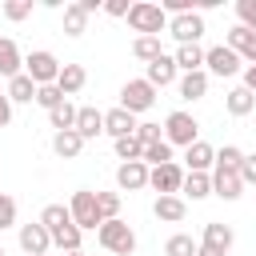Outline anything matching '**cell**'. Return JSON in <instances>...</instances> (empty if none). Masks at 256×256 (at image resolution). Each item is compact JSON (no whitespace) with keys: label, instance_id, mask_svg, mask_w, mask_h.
<instances>
[{"label":"cell","instance_id":"obj_39","mask_svg":"<svg viewBox=\"0 0 256 256\" xmlns=\"http://www.w3.org/2000/svg\"><path fill=\"white\" fill-rule=\"evenodd\" d=\"M236 16H240V28L256 32V0H236Z\"/></svg>","mask_w":256,"mask_h":256},{"label":"cell","instance_id":"obj_43","mask_svg":"<svg viewBox=\"0 0 256 256\" xmlns=\"http://www.w3.org/2000/svg\"><path fill=\"white\" fill-rule=\"evenodd\" d=\"M240 180H244V184H256V152H244V164H240Z\"/></svg>","mask_w":256,"mask_h":256},{"label":"cell","instance_id":"obj_4","mask_svg":"<svg viewBox=\"0 0 256 256\" xmlns=\"http://www.w3.org/2000/svg\"><path fill=\"white\" fill-rule=\"evenodd\" d=\"M24 76H28L36 88L56 84V76H60V60H56V52H48V48L28 52V56H24Z\"/></svg>","mask_w":256,"mask_h":256},{"label":"cell","instance_id":"obj_45","mask_svg":"<svg viewBox=\"0 0 256 256\" xmlns=\"http://www.w3.org/2000/svg\"><path fill=\"white\" fill-rule=\"evenodd\" d=\"M8 124H12V100L0 92V128H8Z\"/></svg>","mask_w":256,"mask_h":256},{"label":"cell","instance_id":"obj_7","mask_svg":"<svg viewBox=\"0 0 256 256\" xmlns=\"http://www.w3.org/2000/svg\"><path fill=\"white\" fill-rule=\"evenodd\" d=\"M240 56L232 52V48H224V44H212V48H204V72L208 76H220V80H228V76H236L240 72Z\"/></svg>","mask_w":256,"mask_h":256},{"label":"cell","instance_id":"obj_6","mask_svg":"<svg viewBox=\"0 0 256 256\" xmlns=\"http://www.w3.org/2000/svg\"><path fill=\"white\" fill-rule=\"evenodd\" d=\"M156 104V88L140 76V80H128L124 88H120V108L124 112H132V116H140V112H148Z\"/></svg>","mask_w":256,"mask_h":256},{"label":"cell","instance_id":"obj_26","mask_svg":"<svg viewBox=\"0 0 256 256\" xmlns=\"http://www.w3.org/2000/svg\"><path fill=\"white\" fill-rule=\"evenodd\" d=\"M4 96H8L12 104H32V100H36V84H32V80L20 72V76H12V80H8Z\"/></svg>","mask_w":256,"mask_h":256},{"label":"cell","instance_id":"obj_9","mask_svg":"<svg viewBox=\"0 0 256 256\" xmlns=\"http://www.w3.org/2000/svg\"><path fill=\"white\" fill-rule=\"evenodd\" d=\"M180 184H184V168L176 160L160 164V168H148V188H156L160 196H180Z\"/></svg>","mask_w":256,"mask_h":256},{"label":"cell","instance_id":"obj_12","mask_svg":"<svg viewBox=\"0 0 256 256\" xmlns=\"http://www.w3.org/2000/svg\"><path fill=\"white\" fill-rule=\"evenodd\" d=\"M116 184H120V192H140V188H148V164H144V160L120 164V168H116Z\"/></svg>","mask_w":256,"mask_h":256},{"label":"cell","instance_id":"obj_35","mask_svg":"<svg viewBox=\"0 0 256 256\" xmlns=\"http://www.w3.org/2000/svg\"><path fill=\"white\" fill-rule=\"evenodd\" d=\"M240 164H244V152H240L236 144H224V148L216 152V164H212V168H224V172H240Z\"/></svg>","mask_w":256,"mask_h":256},{"label":"cell","instance_id":"obj_25","mask_svg":"<svg viewBox=\"0 0 256 256\" xmlns=\"http://www.w3.org/2000/svg\"><path fill=\"white\" fill-rule=\"evenodd\" d=\"M252 44H256V32H248V28H228V36H224V48H232L240 60H248V52H252Z\"/></svg>","mask_w":256,"mask_h":256},{"label":"cell","instance_id":"obj_42","mask_svg":"<svg viewBox=\"0 0 256 256\" xmlns=\"http://www.w3.org/2000/svg\"><path fill=\"white\" fill-rule=\"evenodd\" d=\"M140 144H156V140H164V128L160 124H136V132H132Z\"/></svg>","mask_w":256,"mask_h":256},{"label":"cell","instance_id":"obj_27","mask_svg":"<svg viewBox=\"0 0 256 256\" xmlns=\"http://www.w3.org/2000/svg\"><path fill=\"white\" fill-rule=\"evenodd\" d=\"M224 108H228V116H248V112L256 108V96L240 84V88H232V92L224 96Z\"/></svg>","mask_w":256,"mask_h":256},{"label":"cell","instance_id":"obj_40","mask_svg":"<svg viewBox=\"0 0 256 256\" xmlns=\"http://www.w3.org/2000/svg\"><path fill=\"white\" fill-rule=\"evenodd\" d=\"M4 228H16V200L8 192H0V232Z\"/></svg>","mask_w":256,"mask_h":256},{"label":"cell","instance_id":"obj_49","mask_svg":"<svg viewBox=\"0 0 256 256\" xmlns=\"http://www.w3.org/2000/svg\"><path fill=\"white\" fill-rule=\"evenodd\" d=\"M64 256H84V252H64Z\"/></svg>","mask_w":256,"mask_h":256},{"label":"cell","instance_id":"obj_36","mask_svg":"<svg viewBox=\"0 0 256 256\" xmlns=\"http://www.w3.org/2000/svg\"><path fill=\"white\" fill-rule=\"evenodd\" d=\"M120 204H124L120 192H96V208L104 220H120Z\"/></svg>","mask_w":256,"mask_h":256},{"label":"cell","instance_id":"obj_38","mask_svg":"<svg viewBox=\"0 0 256 256\" xmlns=\"http://www.w3.org/2000/svg\"><path fill=\"white\" fill-rule=\"evenodd\" d=\"M60 100H64V92H60L56 84H44V88H36V104H40L44 112H52V108H56Z\"/></svg>","mask_w":256,"mask_h":256},{"label":"cell","instance_id":"obj_21","mask_svg":"<svg viewBox=\"0 0 256 256\" xmlns=\"http://www.w3.org/2000/svg\"><path fill=\"white\" fill-rule=\"evenodd\" d=\"M20 72H24V56H20L16 40L0 36V76H4V80H12V76H20Z\"/></svg>","mask_w":256,"mask_h":256},{"label":"cell","instance_id":"obj_46","mask_svg":"<svg viewBox=\"0 0 256 256\" xmlns=\"http://www.w3.org/2000/svg\"><path fill=\"white\" fill-rule=\"evenodd\" d=\"M244 88L256 96V64H248V68H244Z\"/></svg>","mask_w":256,"mask_h":256},{"label":"cell","instance_id":"obj_44","mask_svg":"<svg viewBox=\"0 0 256 256\" xmlns=\"http://www.w3.org/2000/svg\"><path fill=\"white\" fill-rule=\"evenodd\" d=\"M128 8H132L128 0H104V12L108 16H128Z\"/></svg>","mask_w":256,"mask_h":256},{"label":"cell","instance_id":"obj_20","mask_svg":"<svg viewBox=\"0 0 256 256\" xmlns=\"http://www.w3.org/2000/svg\"><path fill=\"white\" fill-rule=\"evenodd\" d=\"M208 72L200 68V72H184L180 80H176V88H180V100H204L208 96Z\"/></svg>","mask_w":256,"mask_h":256},{"label":"cell","instance_id":"obj_22","mask_svg":"<svg viewBox=\"0 0 256 256\" xmlns=\"http://www.w3.org/2000/svg\"><path fill=\"white\" fill-rule=\"evenodd\" d=\"M52 152H56L60 160H76V156L84 152V140H80V132H76V128H68V132H56V136H52Z\"/></svg>","mask_w":256,"mask_h":256},{"label":"cell","instance_id":"obj_24","mask_svg":"<svg viewBox=\"0 0 256 256\" xmlns=\"http://www.w3.org/2000/svg\"><path fill=\"white\" fill-rule=\"evenodd\" d=\"M180 192H184L188 200H204V196H212V172H184Z\"/></svg>","mask_w":256,"mask_h":256},{"label":"cell","instance_id":"obj_13","mask_svg":"<svg viewBox=\"0 0 256 256\" xmlns=\"http://www.w3.org/2000/svg\"><path fill=\"white\" fill-rule=\"evenodd\" d=\"M200 244L204 248H212V252H232V244H236V232L228 228V224H220V220H208L204 224V236H200Z\"/></svg>","mask_w":256,"mask_h":256},{"label":"cell","instance_id":"obj_11","mask_svg":"<svg viewBox=\"0 0 256 256\" xmlns=\"http://www.w3.org/2000/svg\"><path fill=\"white\" fill-rule=\"evenodd\" d=\"M144 80H148L152 88H168V84H176V80H180V68H176V60L164 52V56H156V60L148 64Z\"/></svg>","mask_w":256,"mask_h":256},{"label":"cell","instance_id":"obj_37","mask_svg":"<svg viewBox=\"0 0 256 256\" xmlns=\"http://www.w3.org/2000/svg\"><path fill=\"white\" fill-rule=\"evenodd\" d=\"M112 148H116V156L128 164V160H140V152H144V144L136 140V136H120V140H112Z\"/></svg>","mask_w":256,"mask_h":256},{"label":"cell","instance_id":"obj_1","mask_svg":"<svg viewBox=\"0 0 256 256\" xmlns=\"http://www.w3.org/2000/svg\"><path fill=\"white\" fill-rule=\"evenodd\" d=\"M128 28L132 32H140V36H160L164 28H168V16H164V8L160 4H152V0H136L132 8H128Z\"/></svg>","mask_w":256,"mask_h":256},{"label":"cell","instance_id":"obj_31","mask_svg":"<svg viewBox=\"0 0 256 256\" xmlns=\"http://www.w3.org/2000/svg\"><path fill=\"white\" fill-rule=\"evenodd\" d=\"M48 124H52L56 132H68V128L76 124V104H72V100H60V104L48 112Z\"/></svg>","mask_w":256,"mask_h":256},{"label":"cell","instance_id":"obj_19","mask_svg":"<svg viewBox=\"0 0 256 256\" xmlns=\"http://www.w3.org/2000/svg\"><path fill=\"white\" fill-rule=\"evenodd\" d=\"M84 84H88V72H84V64H60L56 88L64 92V100H68V96H76V92H80Z\"/></svg>","mask_w":256,"mask_h":256},{"label":"cell","instance_id":"obj_18","mask_svg":"<svg viewBox=\"0 0 256 256\" xmlns=\"http://www.w3.org/2000/svg\"><path fill=\"white\" fill-rule=\"evenodd\" d=\"M152 216L164 220V224H180V220L188 216V204H184V196H156Z\"/></svg>","mask_w":256,"mask_h":256},{"label":"cell","instance_id":"obj_16","mask_svg":"<svg viewBox=\"0 0 256 256\" xmlns=\"http://www.w3.org/2000/svg\"><path fill=\"white\" fill-rule=\"evenodd\" d=\"M104 132H108L112 140L132 136V132H136V116H132V112H124V108L116 104V108H108V112H104Z\"/></svg>","mask_w":256,"mask_h":256},{"label":"cell","instance_id":"obj_41","mask_svg":"<svg viewBox=\"0 0 256 256\" xmlns=\"http://www.w3.org/2000/svg\"><path fill=\"white\" fill-rule=\"evenodd\" d=\"M4 16L8 20H28L32 16V0H8L4 4Z\"/></svg>","mask_w":256,"mask_h":256},{"label":"cell","instance_id":"obj_34","mask_svg":"<svg viewBox=\"0 0 256 256\" xmlns=\"http://www.w3.org/2000/svg\"><path fill=\"white\" fill-rule=\"evenodd\" d=\"M132 56H136V60H144V64H152L156 56H164V48H160V36H136V44H132Z\"/></svg>","mask_w":256,"mask_h":256},{"label":"cell","instance_id":"obj_8","mask_svg":"<svg viewBox=\"0 0 256 256\" xmlns=\"http://www.w3.org/2000/svg\"><path fill=\"white\" fill-rule=\"evenodd\" d=\"M168 36H172L176 44H200V36H204V16H200V12L172 16V20H168Z\"/></svg>","mask_w":256,"mask_h":256},{"label":"cell","instance_id":"obj_48","mask_svg":"<svg viewBox=\"0 0 256 256\" xmlns=\"http://www.w3.org/2000/svg\"><path fill=\"white\" fill-rule=\"evenodd\" d=\"M244 64H256V44H252V52H248V60Z\"/></svg>","mask_w":256,"mask_h":256},{"label":"cell","instance_id":"obj_28","mask_svg":"<svg viewBox=\"0 0 256 256\" xmlns=\"http://www.w3.org/2000/svg\"><path fill=\"white\" fill-rule=\"evenodd\" d=\"M40 224L48 228V236H52V232H60L64 224H72V212H68V204H44V212H40Z\"/></svg>","mask_w":256,"mask_h":256},{"label":"cell","instance_id":"obj_47","mask_svg":"<svg viewBox=\"0 0 256 256\" xmlns=\"http://www.w3.org/2000/svg\"><path fill=\"white\" fill-rule=\"evenodd\" d=\"M196 256H224V252H212V248H204V244H200V248H196Z\"/></svg>","mask_w":256,"mask_h":256},{"label":"cell","instance_id":"obj_10","mask_svg":"<svg viewBox=\"0 0 256 256\" xmlns=\"http://www.w3.org/2000/svg\"><path fill=\"white\" fill-rule=\"evenodd\" d=\"M20 248H24L28 256H48V248H52V236H48V228H44L40 220H32V224H20Z\"/></svg>","mask_w":256,"mask_h":256},{"label":"cell","instance_id":"obj_17","mask_svg":"<svg viewBox=\"0 0 256 256\" xmlns=\"http://www.w3.org/2000/svg\"><path fill=\"white\" fill-rule=\"evenodd\" d=\"M184 164H188V172H212V164H216V148L204 144V140H196V144L184 148Z\"/></svg>","mask_w":256,"mask_h":256},{"label":"cell","instance_id":"obj_50","mask_svg":"<svg viewBox=\"0 0 256 256\" xmlns=\"http://www.w3.org/2000/svg\"><path fill=\"white\" fill-rule=\"evenodd\" d=\"M0 256H8V252H4V244H0Z\"/></svg>","mask_w":256,"mask_h":256},{"label":"cell","instance_id":"obj_3","mask_svg":"<svg viewBox=\"0 0 256 256\" xmlns=\"http://www.w3.org/2000/svg\"><path fill=\"white\" fill-rule=\"evenodd\" d=\"M96 240H100V248H108L112 256H132V252H136V232H132L124 220H104V224L96 228Z\"/></svg>","mask_w":256,"mask_h":256},{"label":"cell","instance_id":"obj_29","mask_svg":"<svg viewBox=\"0 0 256 256\" xmlns=\"http://www.w3.org/2000/svg\"><path fill=\"white\" fill-rule=\"evenodd\" d=\"M196 248H200V240H192L188 232H172L164 240V256H196Z\"/></svg>","mask_w":256,"mask_h":256},{"label":"cell","instance_id":"obj_14","mask_svg":"<svg viewBox=\"0 0 256 256\" xmlns=\"http://www.w3.org/2000/svg\"><path fill=\"white\" fill-rule=\"evenodd\" d=\"M72 128H76L80 140L88 144V140H96V136L104 132V112L92 108V104H84V108H76V124H72Z\"/></svg>","mask_w":256,"mask_h":256},{"label":"cell","instance_id":"obj_32","mask_svg":"<svg viewBox=\"0 0 256 256\" xmlns=\"http://www.w3.org/2000/svg\"><path fill=\"white\" fill-rule=\"evenodd\" d=\"M140 160H144L148 168H160V164H172V144H168V140H156V144H144V152H140Z\"/></svg>","mask_w":256,"mask_h":256},{"label":"cell","instance_id":"obj_15","mask_svg":"<svg viewBox=\"0 0 256 256\" xmlns=\"http://www.w3.org/2000/svg\"><path fill=\"white\" fill-rule=\"evenodd\" d=\"M212 196H220V200H240V196H244V180H240V172L212 168Z\"/></svg>","mask_w":256,"mask_h":256},{"label":"cell","instance_id":"obj_2","mask_svg":"<svg viewBox=\"0 0 256 256\" xmlns=\"http://www.w3.org/2000/svg\"><path fill=\"white\" fill-rule=\"evenodd\" d=\"M68 212H72V224H76L80 232H96V228L104 224V216H100V208H96V192H92V188H76V192H72V200H68Z\"/></svg>","mask_w":256,"mask_h":256},{"label":"cell","instance_id":"obj_23","mask_svg":"<svg viewBox=\"0 0 256 256\" xmlns=\"http://www.w3.org/2000/svg\"><path fill=\"white\" fill-rule=\"evenodd\" d=\"M172 60H176L180 72H200V68H204V48H200V44H176Z\"/></svg>","mask_w":256,"mask_h":256},{"label":"cell","instance_id":"obj_33","mask_svg":"<svg viewBox=\"0 0 256 256\" xmlns=\"http://www.w3.org/2000/svg\"><path fill=\"white\" fill-rule=\"evenodd\" d=\"M80 240H84V232L76 224H64L60 232H52V248H60V252H80Z\"/></svg>","mask_w":256,"mask_h":256},{"label":"cell","instance_id":"obj_5","mask_svg":"<svg viewBox=\"0 0 256 256\" xmlns=\"http://www.w3.org/2000/svg\"><path fill=\"white\" fill-rule=\"evenodd\" d=\"M164 140L176 148H188V144H196L200 140V124H196V116L192 112H184V108H176V112H168V120H164Z\"/></svg>","mask_w":256,"mask_h":256},{"label":"cell","instance_id":"obj_30","mask_svg":"<svg viewBox=\"0 0 256 256\" xmlns=\"http://www.w3.org/2000/svg\"><path fill=\"white\" fill-rule=\"evenodd\" d=\"M88 28V12L80 4H64V36H84Z\"/></svg>","mask_w":256,"mask_h":256}]
</instances>
